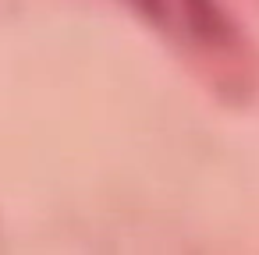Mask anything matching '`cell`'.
<instances>
[{"label":"cell","instance_id":"1","mask_svg":"<svg viewBox=\"0 0 259 255\" xmlns=\"http://www.w3.org/2000/svg\"><path fill=\"white\" fill-rule=\"evenodd\" d=\"M167 39L206 64L238 68L248 54L241 25L220 0H128Z\"/></svg>","mask_w":259,"mask_h":255}]
</instances>
